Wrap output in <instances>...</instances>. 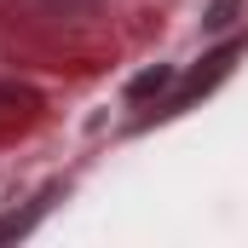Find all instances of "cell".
Segmentation results:
<instances>
[{
  "mask_svg": "<svg viewBox=\"0 0 248 248\" xmlns=\"http://www.w3.org/2000/svg\"><path fill=\"white\" fill-rule=\"evenodd\" d=\"M231 58H237V41H231V46H219V52H208V58H202V69H196L185 87H179V98H173L168 110H185V104H196V98H202V93H208V87H214V81L231 69Z\"/></svg>",
  "mask_w": 248,
  "mask_h": 248,
  "instance_id": "obj_1",
  "label": "cell"
},
{
  "mask_svg": "<svg viewBox=\"0 0 248 248\" xmlns=\"http://www.w3.org/2000/svg\"><path fill=\"white\" fill-rule=\"evenodd\" d=\"M168 81H173V69H168V63H156V69H144V75L133 81V98H150V93H162Z\"/></svg>",
  "mask_w": 248,
  "mask_h": 248,
  "instance_id": "obj_2",
  "label": "cell"
},
{
  "mask_svg": "<svg viewBox=\"0 0 248 248\" xmlns=\"http://www.w3.org/2000/svg\"><path fill=\"white\" fill-rule=\"evenodd\" d=\"M231 17H237V0H214V12H208V23H214V29H225Z\"/></svg>",
  "mask_w": 248,
  "mask_h": 248,
  "instance_id": "obj_3",
  "label": "cell"
}]
</instances>
